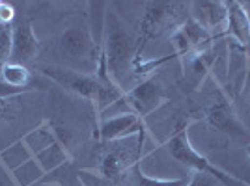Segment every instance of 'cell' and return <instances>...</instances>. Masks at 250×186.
<instances>
[{
    "label": "cell",
    "mask_w": 250,
    "mask_h": 186,
    "mask_svg": "<svg viewBox=\"0 0 250 186\" xmlns=\"http://www.w3.org/2000/svg\"><path fill=\"white\" fill-rule=\"evenodd\" d=\"M42 73L47 78H51L52 82L62 86L63 90L75 93V95H79L83 99L92 101L99 114H103L110 104H114L125 93L124 88L118 86V84L106 86V84L99 82V78L95 74L77 71V69H71V67L45 65V67H42Z\"/></svg>",
    "instance_id": "6da1fadb"
},
{
    "label": "cell",
    "mask_w": 250,
    "mask_h": 186,
    "mask_svg": "<svg viewBox=\"0 0 250 186\" xmlns=\"http://www.w3.org/2000/svg\"><path fill=\"white\" fill-rule=\"evenodd\" d=\"M136 37H133L127 32L124 22L120 21L114 13H108L106 19H104V36L101 51L106 58L110 78L118 86H122V76H124L125 69L131 71V67H133Z\"/></svg>",
    "instance_id": "7a4b0ae2"
},
{
    "label": "cell",
    "mask_w": 250,
    "mask_h": 186,
    "mask_svg": "<svg viewBox=\"0 0 250 186\" xmlns=\"http://www.w3.org/2000/svg\"><path fill=\"white\" fill-rule=\"evenodd\" d=\"M183 4L179 2H149L142 13L138 34H136L135 60L133 63L142 60V52L149 41H153L161 34L181 24Z\"/></svg>",
    "instance_id": "3957f363"
},
{
    "label": "cell",
    "mask_w": 250,
    "mask_h": 186,
    "mask_svg": "<svg viewBox=\"0 0 250 186\" xmlns=\"http://www.w3.org/2000/svg\"><path fill=\"white\" fill-rule=\"evenodd\" d=\"M167 149L170 156L177 160L179 164L190 167L194 173H206L211 175L213 179H217L220 185L224 186H249L247 183L239 181L237 177H231L229 173H226L224 169H220L219 166H215L208 156H204L202 153H198L194 149V145L188 138L187 125L183 129H177L174 136L167 142Z\"/></svg>",
    "instance_id": "277c9868"
},
{
    "label": "cell",
    "mask_w": 250,
    "mask_h": 186,
    "mask_svg": "<svg viewBox=\"0 0 250 186\" xmlns=\"http://www.w3.org/2000/svg\"><path fill=\"white\" fill-rule=\"evenodd\" d=\"M165 103H167V95L161 84L155 78H146L133 86L131 90H127L114 104H110L101 114V119L118 114H135L140 119H144Z\"/></svg>",
    "instance_id": "5b68a950"
},
{
    "label": "cell",
    "mask_w": 250,
    "mask_h": 186,
    "mask_svg": "<svg viewBox=\"0 0 250 186\" xmlns=\"http://www.w3.org/2000/svg\"><path fill=\"white\" fill-rule=\"evenodd\" d=\"M144 138H146V129L133 136H127V138L116 140V142H108L104 153L101 155L99 166H97L99 175L108 181H116L124 173H127L133 166L138 164L140 155H142Z\"/></svg>",
    "instance_id": "8992f818"
},
{
    "label": "cell",
    "mask_w": 250,
    "mask_h": 186,
    "mask_svg": "<svg viewBox=\"0 0 250 186\" xmlns=\"http://www.w3.org/2000/svg\"><path fill=\"white\" fill-rule=\"evenodd\" d=\"M206 121L208 125L217 130L219 134L226 136L229 142L241 145H250V132L247 130V127L241 123L233 104L229 101V97L226 95L224 90L217 88L215 99L211 101V104L206 110Z\"/></svg>",
    "instance_id": "52a82bcc"
},
{
    "label": "cell",
    "mask_w": 250,
    "mask_h": 186,
    "mask_svg": "<svg viewBox=\"0 0 250 186\" xmlns=\"http://www.w3.org/2000/svg\"><path fill=\"white\" fill-rule=\"evenodd\" d=\"M56 49L69 62L92 65L94 71L101 54V47L94 39L88 24H75L60 32L56 37Z\"/></svg>",
    "instance_id": "ba28073f"
},
{
    "label": "cell",
    "mask_w": 250,
    "mask_h": 186,
    "mask_svg": "<svg viewBox=\"0 0 250 186\" xmlns=\"http://www.w3.org/2000/svg\"><path fill=\"white\" fill-rule=\"evenodd\" d=\"M170 41L174 47V58H187L188 54H194L213 45L215 37L192 17H188L174 30Z\"/></svg>",
    "instance_id": "9c48e42d"
},
{
    "label": "cell",
    "mask_w": 250,
    "mask_h": 186,
    "mask_svg": "<svg viewBox=\"0 0 250 186\" xmlns=\"http://www.w3.org/2000/svg\"><path fill=\"white\" fill-rule=\"evenodd\" d=\"M38 52H40V41L32 22L21 21L19 24H13L10 62L28 67L38 58Z\"/></svg>",
    "instance_id": "30bf717a"
},
{
    "label": "cell",
    "mask_w": 250,
    "mask_h": 186,
    "mask_svg": "<svg viewBox=\"0 0 250 186\" xmlns=\"http://www.w3.org/2000/svg\"><path fill=\"white\" fill-rule=\"evenodd\" d=\"M192 19L202 24L206 30L217 39L219 36L226 34V21H228V4L226 2H192Z\"/></svg>",
    "instance_id": "8fae6325"
},
{
    "label": "cell",
    "mask_w": 250,
    "mask_h": 186,
    "mask_svg": "<svg viewBox=\"0 0 250 186\" xmlns=\"http://www.w3.org/2000/svg\"><path fill=\"white\" fill-rule=\"evenodd\" d=\"M146 125L144 119H140L135 114H118L110 115V117H104L99 121L97 127V138L101 142H116V140H122L127 136H133L140 130H144Z\"/></svg>",
    "instance_id": "7c38bea8"
},
{
    "label": "cell",
    "mask_w": 250,
    "mask_h": 186,
    "mask_svg": "<svg viewBox=\"0 0 250 186\" xmlns=\"http://www.w3.org/2000/svg\"><path fill=\"white\" fill-rule=\"evenodd\" d=\"M228 4V21H226V36L231 43L247 49L250 45V17L241 2H226Z\"/></svg>",
    "instance_id": "4fadbf2b"
},
{
    "label": "cell",
    "mask_w": 250,
    "mask_h": 186,
    "mask_svg": "<svg viewBox=\"0 0 250 186\" xmlns=\"http://www.w3.org/2000/svg\"><path fill=\"white\" fill-rule=\"evenodd\" d=\"M34 160L40 164L45 175H51L52 171H56L60 166H63L65 162L71 160V153L69 147L63 142V138L60 136L56 142H52L51 145H47L45 149H42L40 153L34 155Z\"/></svg>",
    "instance_id": "5bb4252c"
},
{
    "label": "cell",
    "mask_w": 250,
    "mask_h": 186,
    "mask_svg": "<svg viewBox=\"0 0 250 186\" xmlns=\"http://www.w3.org/2000/svg\"><path fill=\"white\" fill-rule=\"evenodd\" d=\"M187 67H188V73H190V76H194V82L196 84H202L204 82V78L208 76L211 69H213V63H215V58H217V54H215V49H213V45H209L206 49H202V51L194 52V54H188L187 56ZM185 67V65H183Z\"/></svg>",
    "instance_id": "9a60e30c"
},
{
    "label": "cell",
    "mask_w": 250,
    "mask_h": 186,
    "mask_svg": "<svg viewBox=\"0 0 250 186\" xmlns=\"http://www.w3.org/2000/svg\"><path fill=\"white\" fill-rule=\"evenodd\" d=\"M192 175L176 177V179H161V177H149L142 171L140 164L133 166L129 169V181L131 186H187Z\"/></svg>",
    "instance_id": "2e32d148"
},
{
    "label": "cell",
    "mask_w": 250,
    "mask_h": 186,
    "mask_svg": "<svg viewBox=\"0 0 250 186\" xmlns=\"http://www.w3.org/2000/svg\"><path fill=\"white\" fill-rule=\"evenodd\" d=\"M32 158H34V155H32V151L28 149V145L24 144L22 138L19 142H15L13 145H10L8 149L0 151V162H2V166H4L10 173L15 171L17 167H21L22 164H26Z\"/></svg>",
    "instance_id": "e0dca14e"
},
{
    "label": "cell",
    "mask_w": 250,
    "mask_h": 186,
    "mask_svg": "<svg viewBox=\"0 0 250 186\" xmlns=\"http://www.w3.org/2000/svg\"><path fill=\"white\" fill-rule=\"evenodd\" d=\"M0 80L6 84H10L13 88H19V90H32V73L28 67L19 65V63H11L8 62L4 65V69L0 73Z\"/></svg>",
    "instance_id": "ac0fdd59"
},
{
    "label": "cell",
    "mask_w": 250,
    "mask_h": 186,
    "mask_svg": "<svg viewBox=\"0 0 250 186\" xmlns=\"http://www.w3.org/2000/svg\"><path fill=\"white\" fill-rule=\"evenodd\" d=\"M11 36H13V24H0V73L4 65L10 62Z\"/></svg>",
    "instance_id": "d6986e66"
},
{
    "label": "cell",
    "mask_w": 250,
    "mask_h": 186,
    "mask_svg": "<svg viewBox=\"0 0 250 186\" xmlns=\"http://www.w3.org/2000/svg\"><path fill=\"white\" fill-rule=\"evenodd\" d=\"M19 115V104L15 99H0V125L10 123Z\"/></svg>",
    "instance_id": "ffe728a7"
},
{
    "label": "cell",
    "mask_w": 250,
    "mask_h": 186,
    "mask_svg": "<svg viewBox=\"0 0 250 186\" xmlns=\"http://www.w3.org/2000/svg\"><path fill=\"white\" fill-rule=\"evenodd\" d=\"M217 185H219V181L213 179L211 175H206V173H192L187 186H217Z\"/></svg>",
    "instance_id": "44dd1931"
},
{
    "label": "cell",
    "mask_w": 250,
    "mask_h": 186,
    "mask_svg": "<svg viewBox=\"0 0 250 186\" xmlns=\"http://www.w3.org/2000/svg\"><path fill=\"white\" fill-rule=\"evenodd\" d=\"M15 21V10L8 2H0V24H13Z\"/></svg>",
    "instance_id": "7402d4cb"
},
{
    "label": "cell",
    "mask_w": 250,
    "mask_h": 186,
    "mask_svg": "<svg viewBox=\"0 0 250 186\" xmlns=\"http://www.w3.org/2000/svg\"><path fill=\"white\" fill-rule=\"evenodd\" d=\"M247 63H249V71H250V45L247 47Z\"/></svg>",
    "instance_id": "603a6c76"
},
{
    "label": "cell",
    "mask_w": 250,
    "mask_h": 186,
    "mask_svg": "<svg viewBox=\"0 0 250 186\" xmlns=\"http://www.w3.org/2000/svg\"><path fill=\"white\" fill-rule=\"evenodd\" d=\"M243 6H245V10H247V13H249V17H250V2H245Z\"/></svg>",
    "instance_id": "cb8c5ba5"
}]
</instances>
